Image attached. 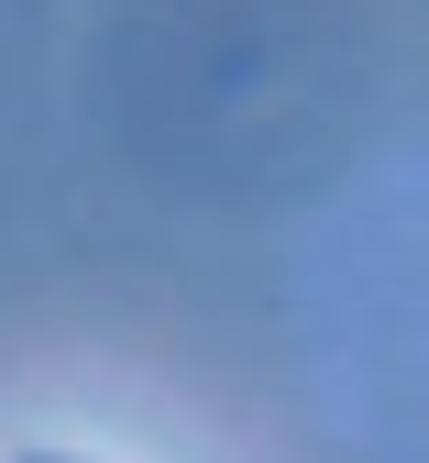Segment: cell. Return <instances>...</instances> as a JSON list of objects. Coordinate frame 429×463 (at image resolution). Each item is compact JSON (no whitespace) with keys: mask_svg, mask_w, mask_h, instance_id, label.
Returning <instances> with one entry per match:
<instances>
[{"mask_svg":"<svg viewBox=\"0 0 429 463\" xmlns=\"http://www.w3.org/2000/svg\"><path fill=\"white\" fill-rule=\"evenodd\" d=\"M33 463H44V452H33Z\"/></svg>","mask_w":429,"mask_h":463,"instance_id":"6da1fadb","label":"cell"}]
</instances>
